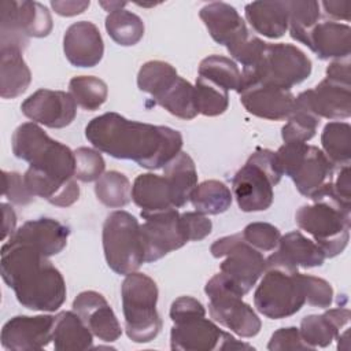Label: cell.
<instances>
[{
    "label": "cell",
    "instance_id": "7bdbcfd3",
    "mask_svg": "<svg viewBox=\"0 0 351 351\" xmlns=\"http://www.w3.org/2000/svg\"><path fill=\"white\" fill-rule=\"evenodd\" d=\"M195 97L199 114L206 117L221 115L229 107V90L200 75L196 78Z\"/></svg>",
    "mask_w": 351,
    "mask_h": 351
},
{
    "label": "cell",
    "instance_id": "ba28073f",
    "mask_svg": "<svg viewBox=\"0 0 351 351\" xmlns=\"http://www.w3.org/2000/svg\"><path fill=\"white\" fill-rule=\"evenodd\" d=\"M282 176L274 152L256 149L232 180L239 208L244 213L267 210L274 197L273 186L281 181Z\"/></svg>",
    "mask_w": 351,
    "mask_h": 351
},
{
    "label": "cell",
    "instance_id": "277c9868",
    "mask_svg": "<svg viewBox=\"0 0 351 351\" xmlns=\"http://www.w3.org/2000/svg\"><path fill=\"white\" fill-rule=\"evenodd\" d=\"M12 154L37 171L58 178H75V156L67 145L51 138L36 122L19 125L11 137Z\"/></svg>",
    "mask_w": 351,
    "mask_h": 351
},
{
    "label": "cell",
    "instance_id": "44dd1931",
    "mask_svg": "<svg viewBox=\"0 0 351 351\" xmlns=\"http://www.w3.org/2000/svg\"><path fill=\"white\" fill-rule=\"evenodd\" d=\"M63 51L75 67H93L104 53V44L97 26L88 21L70 25L63 37Z\"/></svg>",
    "mask_w": 351,
    "mask_h": 351
},
{
    "label": "cell",
    "instance_id": "4fadbf2b",
    "mask_svg": "<svg viewBox=\"0 0 351 351\" xmlns=\"http://www.w3.org/2000/svg\"><path fill=\"white\" fill-rule=\"evenodd\" d=\"M52 18L45 5L37 1L3 0L0 3V47L25 49L29 37H47Z\"/></svg>",
    "mask_w": 351,
    "mask_h": 351
},
{
    "label": "cell",
    "instance_id": "5bb4252c",
    "mask_svg": "<svg viewBox=\"0 0 351 351\" xmlns=\"http://www.w3.org/2000/svg\"><path fill=\"white\" fill-rule=\"evenodd\" d=\"M144 223L140 225L144 263L155 262L171 251H176L188 243L180 222L177 208L143 215Z\"/></svg>",
    "mask_w": 351,
    "mask_h": 351
},
{
    "label": "cell",
    "instance_id": "d6986e66",
    "mask_svg": "<svg viewBox=\"0 0 351 351\" xmlns=\"http://www.w3.org/2000/svg\"><path fill=\"white\" fill-rule=\"evenodd\" d=\"M73 311L81 317L89 330L100 340L111 343L121 337L122 329L118 318L101 293L96 291L78 293L73 302Z\"/></svg>",
    "mask_w": 351,
    "mask_h": 351
},
{
    "label": "cell",
    "instance_id": "cb8c5ba5",
    "mask_svg": "<svg viewBox=\"0 0 351 351\" xmlns=\"http://www.w3.org/2000/svg\"><path fill=\"white\" fill-rule=\"evenodd\" d=\"M325 255L321 248L300 232L281 236L277 250L266 259V265H281L289 269H310L322 266Z\"/></svg>",
    "mask_w": 351,
    "mask_h": 351
},
{
    "label": "cell",
    "instance_id": "e575fe53",
    "mask_svg": "<svg viewBox=\"0 0 351 351\" xmlns=\"http://www.w3.org/2000/svg\"><path fill=\"white\" fill-rule=\"evenodd\" d=\"M318 125L319 118L310 111L299 93L293 100L288 122L281 129V137L284 143H307L315 136Z\"/></svg>",
    "mask_w": 351,
    "mask_h": 351
},
{
    "label": "cell",
    "instance_id": "db71d44e",
    "mask_svg": "<svg viewBox=\"0 0 351 351\" xmlns=\"http://www.w3.org/2000/svg\"><path fill=\"white\" fill-rule=\"evenodd\" d=\"M319 5H322L325 12L333 19L350 21V1H322Z\"/></svg>",
    "mask_w": 351,
    "mask_h": 351
},
{
    "label": "cell",
    "instance_id": "8d00e7d4",
    "mask_svg": "<svg viewBox=\"0 0 351 351\" xmlns=\"http://www.w3.org/2000/svg\"><path fill=\"white\" fill-rule=\"evenodd\" d=\"M104 25L108 36L122 47H132L144 36L143 19L123 8L108 12Z\"/></svg>",
    "mask_w": 351,
    "mask_h": 351
},
{
    "label": "cell",
    "instance_id": "3957f363",
    "mask_svg": "<svg viewBox=\"0 0 351 351\" xmlns=\"http://www.w3.org/2000/svg\"><path fill=\"white\" fill-rule=\"evenodd\" d=\"M274 155L282 174L303 196L314 202L330 193L336 166L322 149L307 143H284Z\"/></svg>",
    "mask_w": 351,
    "mask_h": 351
},
{
    "label": "cell",
    "instance_id": "4dcf8cb0",
    "mask_svg": "<svg viewBox=\"0 0 351 351\" xmlns=\"http://www.w3.org/2000/svg\"><path fill=\"white\" fill-rule=\"evenodd\" d=\"M53 347L58 351H84L93 344V333L75 311H60L55 315Z\"/></svg>",
    "mask_w": 351,
    "mask_h": 351
},
{
    "label": "cell",
    "instance_id": "60d3db41",
    "mask_svg": "<svg viewBox=\"0 0 351 351\" xmlns=\"http://www.w3.org/2000/svg\"><path fill=\"white\" fill-rule=\"evenodd\" d=\"M178 77L177 70L167 62H145L137 74V86L141 92L151 95L152 99L159 96Z\"/></svg>",
    "mask_w": 351,
    "mask_h": 351
},
{
    "label": "cell",
    "instance_id": "7a4b0ae2",
    "mask_svg": "<svg viewBox=\"0 0 351 351\" xmlns=\"http://www.w3.org/2000/svg\"><path fill=\"white\" fill-rule=\"evenodd\" d=\"M0 270L18 302L29 310L56 311L66 300L62 273L32 245L8 239L1 245Z\"/></svg>",
    "mask_w": 351,
    "mask_h": 351
},
{
    "label": "cell",
    "instance_id": "9f6ffc18",
    "mask_svg": "<svg viewBox=\"0 0 351 351\" xmlns=\"http://www.w3.org/2000/svg\"><path fill=\"white\" fill-rule=\"evenodd\" d=\"M100 5L103 7V8H106V11H108V12H112V11H117V10H122L125 5H126V3L125 1H110V3H106V1H100Z\"/></svg>",
    "mask_w": 351,
    "mask_h": 351
},
{
    "label": "cell",
    "instance_id": "8fae6325",
    "mask_svg": "<svg viewBox=\"0 0 351 351\" xmlns=\"http://www.w3.org/2000/svg\"><path fill=\"white\" fill-rule=\"evenodd\" d=\"M208 313L219 325L230 329L240 337H254L259 333L262 322L243 296L219 271L206 284Z\"/></svg>",
    "mask_w": 351,
    "mask_h": 351
},
{
    "label": "cell",
    "instance_id": "5b68a950",
    "mask_svg": "<svg viewBox=\"0 0 351 351\" xmlns=\"http://www.w3.org/2000/svg\"><path fill=\"white\" fill-rule=\"evenodd\" d=\"M351 207L333 197L332 191L311 204L302 206L295 221L298 226L313 236L325 258H335L344 251L350 239Z\"/></svg>",
    "mask_w": 351,
    "mask_h": 351
},
{
    "label": "cell",
    "instance_id": "52a82bcc",
    "mask_svg": "<svg viewBox=\"0 0 351 351\" xmlns=\"http://www.w3.org/2000/svg\"><path fill=\"white\" fill-rule=\"evenodd\" d=\"M121 296L128 337L134 343L154 340L162 329L156 310L159 296L156 282L144 273L133 271L122 281Z\"/></svg>",
    "mask_w": 351,
    "mask_h": 351
},
{
    "label": "cell",
    "instance_id": "f35d334b",
    "mask_svg": "<svg viewBox=\"0 0 351 351\" xmlns=\"http://www.w3.org/2000/svg\"><path fill=\"white\" fill-rule=\"evenodd\" d=\"M197 74L226 90L237 92L241 84V71L239 66L230 58L221 55H210L204 58L199 64Z\"/></svg>",
    "mask_w": 351,
    "mask_h": 351
},
{
    "label": "cell",
    "instance_id": "4316f807",
    "mask_svg": "<svg viewBox=\"0 0 351 351\" xmlns=\"http://www.w3.org/2000/svg\"><path fill=\"white\" fill-rule=\"evenodd\" d=\"M23 180L34 197H43L58 207H69L80 197V186L75 178L58 180L29 167L23 174Z\"/></svg>",
    "mask_w": 351,
    "mask_h": 351
},
{
    "label": "cell",
    "instance_id": "b9f144b4",
    "mask_svg": "<svg viewBox=\"0 0 351 351\" xmlns=\"http://www.w3.org/2000/svg\"><path fill=\"white\" fill-rule=\"evenodd\" d=\"M69 89L75 103L88 111L97 110L108 96L107 84L93 75L73 77L70 80Z\"/></svg>",
    "mask_w": 351,
    "mask_h": 351
},
{
    "label": "cell",
    "instance_id": "9c48e42d",
    "mask_svg": "<svg viewBox=\"0 0 351 351\" xmlns=\"http://www.w3.org/2000/svg\"><path fill=\"white\" fill-rule=\"evenodd\" d=\"M254 304L270 319L296 314L306 304L302 273L281 265H266L263 278L254 293Z\"/></svg>",
    "mask_w": 351,
    "mask_h": 351
},
{
    "label": "cell",
    "instance_id": "7402d4cb",
    "mask_svg": "<svg viewBox=\"0 0 351 351\" xmlns=\"http://www.w3.org/2000/svg\"><path fill=\"white\" fill-rule=\"evenodd\" d=\"M239 95L241 104L250 114L270 121L288 118L295 100L291 90L262 84L247 86Z\"/></svg>",
    "mask_w": 351,
    "mask_h": 351
},
{
    "label": "cell",
    "instance_id": "83f0119b",
    "mask_svg": "<svg viewBox=\"0 0 351 351\" xmlns=\"http://www.w3.org/2000/svg\"><path fill=\"white\" fill-rule=\"evenodd\" d=\"M132 199L141 208V217L176 208L165 176L144 173L136 177L132 186Z\"/></svg>",
    "mask_w": 351,
    "mask_h": 351
},
{
    "label": "cell",
    "instance_id": "484cf974",
    "mask_svg": "<svg viewBox=\"0 0 351 351\" xmlns=\"http://www.w3.org/2000/svg\"><path fill=\"white\" fill-rule=\"evenodd\" d=\"M351 313L346 307L329 308L324 314L306 315L300 322V336L303 341L313 350L315 347H328L341 328L348 324Z\"/></svg>",
    "mask_w": 351,
    "mask_h": 351
},
{
    "label": "cell",
    "instance_id": "ab89813d",
    "mask_svg": "<svg viewBox=\"0 0 351 351\" xmlns=\"http://www.w3.org/2000/svg\"><path fill=\"white\" fill-rule=\"evenodd\" d=\"M95 193L100 203L110 208H119L132 200V185L128 177L117 170L103 173L95 184Z\"/></svg>",
    "mask_w": 351,
    "mask_h": 351
},
{
    "label": "cell",
    "instance_id": "8992f818",
    "mask_svg": "<svg viewBox=\"0 0 351 351\" xmlns=\"http://www.w3.org/2000/svg\"><path fill=\"white\" fill-rule=\"evenodd\" d=\"M310 74L311 60L302 49L285 43H266L259 60L254 66L243 69L237 93L255 84L291 90L292 86L307 80Z\"/></svg>",
    "mask_w": 351,
    "mask_h": 351
},
{
    "label": "cell",
    "instance_id": "f6af8a7d",
    "mask_svg": "<svg viewBox=\"0 0 351 351\" xmlns=\"http://www.w3.org/2000/svg\"><path fill=\"white\" fill-rule=\"evenodd\" d=\"M244 240L261 252L274 251L281 239L280 230L267 222L248 223L241 232Z\"/></svg>",
    "mask_w": 351,
    "mask_h": 351
},
{
    "label": "cell",
    "instance_id": "681fc988",
    "mask_svg": "<svg viewBox=\"0 0 351 351\" xmlns=\"http://www.w3.org/2000/svg\"><path fill=\"white\" fill-rule=\"evenodd\" d=\"M270 351H284V350H311L302 339L300 332L295 326L280 328L276 330L267 344Z\"/></svg>",
    "mask_w": 351,
    "mask_h": 351
},
{
    "label": "cell",
    "instance_id": "bcb514c9",
    "mask_svg": "<svg viewBox=\"0 0 351 351\" xmlns=\"http://www.w3.org/2000/svg\"><path fill=\"white\" fill-rule=\"evenodd\" d=\"M302 281L307 304L319 308L330 307L333 302V288L326 280L302 273Z\"/></svg>",
    "mask_w": 351,
    "mask_h": 351
},
{
    "label": "cell",
    "instance_id": "d6a6232c",
    "mask_svg": "<svg viewBox=\"0 0 351 351\" xmlns=\"http://www.w3.org/2000/svg\"><path fill=\"white\" fill-rule=\"evenodd\" d=\"M152 100L167 110L171 115L185 121L193 119L199 114L196 107L195 86L180 75L169 88H166Z\"/></svg>",
    "mask_w": 351,
    "mask_h": 351
},
{
    "label": "cell",
    "instance_id": "9a60e30c",
    "mask_svg": "<svg viewBox=\"0 0 351 351\" xmlns=\"http://www.w3.org/2000/svg\"><path fill=\"white\" fill-rule=\"evenodd\" d=\"M21 110L32 122L60 129L74 121L77 103L70 92L38 89L22 103Z\"/></svg>",
    "mask_w": 351,
    "mask_h": 351
},
{
    "label": "cell",
    "instance_id": "ee69618b",
    "mask_svg": "<svg viewBox=\"0 0 351 351\" xmlns=\"http://www.w3.org/2000/svg\"><path fill=\"white\" fill-rule=\"evenodd\" d=\"M75 156V171L74 177L82 182L97 181L106 169V162L100 154V151L80 147L74 151Z\"/></svg>",
    "mask_w": 351,
    "mask_h": 351
},
{
    "label": "cell",
    "instance_id": "f546056e",
    "mask_svg": "<svg viewBox=\"0 0 351 351\" xmlns=\"http://www.w3.org/2000/svg\"><path fill=\"white\" fill-rule=\"evenodd\" d=\"M251 27L269 38H280L288 30L285 1H252L244 8Z\"/></svg>",
    "mask_w": 351,
    "mask_h": 351
},
{
    "label": "cell",
    "instance_id": "2e32d148",
    "mask_svg": "<svg viewBox=\"0 0 351 351\" xmlns=\"http://www.w3.org/2000/svg\"><path fill=\"white\" fill-rule=\"evenodd\" d=\"M55 315H16L1 329V346L10 351H34L52 341Z\"/></svg>",
    "mask_w": 351,
    "mask_h": 351
},
{
    "label": "cell",
    "instance_id": "ac0fdd59",
    "mask_svg": "<svg viewBox=\"0 0 351 351\" xmlns=\"http://www.w3.org/2000/svg\"><path fill=\"white\" fill-rule=\"evenodd\" d=\"M199 16L206 25L213 40L225 45L229 53L251 37L244 19L240 16L237 10L228 3H208L200 8Z\"/></svg>",
    "mask_w": 351,
    "mask_h": 351
},
{
    "label": "cell",
    "instance_id": "7dc6e473",
    "mask_svg": "<svg viewBox=\"0 0 351 351\" xmlns=\"http://www.w3.org/2000/svg\"><path fill=\"white\" fill-rule=\"evenodd\" d=\"M182 232L188 241H200L211 233L213 222L199 211H186L180 214Z\"/></svg>",
    "mask_w": 351,
    "mask_h": 351
},
{
    "label": "cell",
    "instance_id": "ffe728a7",
    "mask_svg": "<svg viewBox=\"0 0 351 351\" xmlns=\"http://www.w3.org/2000/svg\"><path fill=\"white\" fill-rule=\"evenodd\" d=\"M300 96L319 119L340 121L351 115V85L348 84L325 78L314 89L302 92Z\"/></svg>",
    "mask_w": 351,
    "mask_h": 351
},
{
    "label": "cell",
    "instance_id": "30bf717a",
    "mask_svg": "<svg viewBox=\"0 0 351 351\" xmlns=\"http://www.w3.org/2000/svg\"><path fill=\"white\" fill-rule=\"evenodd\" d=\"M101 239L106 262L117 274L128 276L144 263L140 223L130 213L118 210L108 214Z\"/></svg>",
    "mask_w": 351,
    "mask_h": 351
},
{
    "label": "cell",
    "instance_id": "c3c4849f",
    "mask_svg": "<svg viewBox=\"0 0 351 351\" xmlns=\"http://www.w3.org/2000/svg\"><path fill=\"white\" fill-rule=\"evenodd\" d=\"M3 196L18 206L29 204L34 199L26 186L23 176L5 170H3Z\"/></svg>",
    "mask_w": 351,
    "mask_h": 351
},
{
    "label": "cell",
    "instance_id": "836d02e7",
    "mask_svg": "<svg viewBox=\"0 0 351 351\" xmlns=\"http://www.w3.org/2000/svg\"><path fill=\"white\" fill-rule=\"evenodd\" d=\"M233 195L226 184L218 180H207L196 185L191 195L193 208L204 215L225 213L232 204Z\"/></svg>",
    "mask_w": 351,
    "mask_h": 351
},
{
    "label": "cell",
    "instance_id": "6da1fadb",
    "mask_svg": "<svg viewBox=\"0 0 351 351\" xmlns=\"http://www.w3.org/2000/svg\"><path fill=\"white\" fill-rule=\"evenodd\" d=\"M85 137L100 152L129 159L156 170L181 152L182 136L169 126L130 121L117 112H104L85 128Z\"/></svg>",
    "mask_w": 351,
    "mask_h": 351
},
{
    "label": "cell",
    "instance_id": "f5cc1de1",
    "mask_svg": "<svg viewBox=\"0 0 351 351\" xmlns=\"http://www.w3.org/2000/svg\"><path fill=\"white\" fill-rule=\"evenodd\" d=\"M89 1H75V0H66V1H58L53 0L51 1L52 8L55 10L56 14L62 15V16H74L78 14H82L88 7H89Z\"/></svg>",
    "mask_w": 351,
    "mask_h": 351
},
{
    "label": "cell",
    "instance_id": "816d5d0a",
    "mask_svg": "<svg viewBox=\"0 0 351 351\" xmlns=\"http://www.w3.org/2000/svg\"><path fill=\"white\" fill-rule=\"evenodd\" d=\"M326 78L333 81L348 84L351 85V73H350V60L346 59H336L326 67Z\"/></svg>",
    "mask_w": 351,
    "mask_h": 351
},
{
    "label": "cell",
    "instance_id": "e0dca14e",
    "mask_svg": "<svg viewBox=\"0 0 351 351\" xmlns=\"http://www.w3.org/2000/svg\"><path fill=\"white\" fill-rule=\"evenodd\" d=\"M170 347L174 351H213L221 350L226 335L206 314H193L173 321Z\"/></svg>",
    "mask_w": 351,
    "mask_h": 351
},
{
    "label": "cell",
    "instance_id": "603a6c76",
    "mask_svg": "<svg viewBox=\"0 0 351 351\" xmlns=\"http://www.w3.org/2000/svg\"><path fill=\"white\" fill-rule=\"evenodd\" d=\"M70 234L69 226L53 218H38L26 221L19 226L10 240L32 245L44 256L49 258L63 251Z\"/></svg>",
    "mask_w": 351,
    "mask_h": 351
},
{
    "label": "cell",
    "instance_id": "7c38bea8",
    "mask_svg": "<svg viewBox=\"0 0 351 351\" xmlns=\"http://www.w3.org/2000/svg\"><path fill=\"white\" fill-rule=\"evenodd\" d=\"M210 252L214 258H225L219 270L241 295L248 293L265 271L266 259L262 252L248 244L241 233L215 240Z\"/></svg>",
    "mask_w": 351,
    "mask_h": 351
},
{
    "label": "cell",
    "instance_id": "f907efd6",
    "mask_svg": "<svg viewBox=\"0 0 351 351\" xmlns=\"http://www.w3.org/2000/svg\"><path fill=\"white\" fill-rule=\"evenodd\" d=\"M336 177L332 182V195L344 206L351 207V181H350V165L340 166Z\"/></svg>",
    "mask_w": 351,
    "mask_h": 351
},
{
    "label": "cell",
    "instance_id": "d4e9b609",
    "mask_svg": "<svg viewBox=\"0 0 351 351\" xmlns=\"http://www.w3.org/2000/svg\"><path fill=\"white\" fill-rule=\"evenodd\" d=\"M304 45L321 60L346 59L350 55L351 29L340 22H318L308 33Z\"/></svg>",
    "mask_w": 351,
    "mask_h": 351
},
{
    "label": "cell",
    "instance_id": "d590c367",
    "mask_svg": "<svg viewBox=\"0 0 351 351\" xmlns=\"http://www.w3.org/2000/svg\"><path fill=\"white\" fill-rule=\"evenodd\" d=\"M324 154L335 166L350 165L351 159V126L347 122L332 121L325 125L321 134Z\"/></svg>",
    "mask_w": 351,
    "mask_h": 351
},
{
    "label": "cell",
    "instance_id": "74e56055",
    "mask_svg": "<svg viewBox=\"0 0 351 351\" xmlns=\"http://www.w3.org/2000/svg\"><path fill=\"white\" fill-rule=\"evenodd\" d=\"M285 5L288 11V30L291 37L306 44L308 33L319 21V3L314 0H287Z\"/></svg>",
    "mask_w": 351,
    "mask_h": 351
},
{
    "label": "cell",
    "instance_id": "1f68e13d",
    "mask_svg": "<svg viewBox=\"0 0 351 351\" xmlns=\"http://www.w3.org/2000/svg\"><path fill=\"white\" fill-rule=\"evenodd\" d=\"M165 178L169 182L173 206L184 207L197 185V171L193 159L186 152H180L165 167Z\"/></svg>",
    "mask_w": 351,
    "mask_h": 351
},
{
    "label": "cell",
    "instance_id": "11a10c76",
    "mask_svg": "<svg viewBox=\"0 0 351 351\" xmlns=\"http://www.w3.org/2000/svg\"><path fill=\"white\" fill-rule=\"evenodd\" d=\"M1 211H3V234L1 239L5 240L7 237L12 236L15 232L16 225V215L12 207L7 203H1Z\"/></svg>",
    "mask_w": 351,
    "mask_h": 351
},
{
    "label": "cell",
    "instance_id": "f1b7e54d",
    "mask_svg": "<svg viewBox=\"0 0 351 351\" xmlns=\"http://www.w3.org/2000/svg\"><path fill=\"white\" fill-rule=\"evenodd\" d=\"M22 49L0 47V96L14 99L30 85L32 73L22 56Z\"/></svg>",
    "mask_w": 351,
    "mask_h": 351
}]
</instances>
